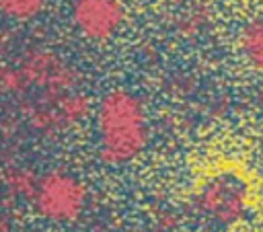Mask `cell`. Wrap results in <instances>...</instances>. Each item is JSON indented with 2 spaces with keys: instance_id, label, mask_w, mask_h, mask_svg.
Returning <instances> with one entry per match:
<instances>
[{
  "instance_id": "obj_3",
  "label": "cell",
  "mask_w": 263,
  "mask_h": 232,
  "mask_svg": "<svg viewBox=\"0 0 263 232\" xmlns=\"http://www.w3.org/2000/svg\"><path fill=\"white\" fill-rule=\"evenodd\" d=\"M74 84V72L51 51H29L16 68L2 70L6 92H21L27 86L43 88L47 94L68 92Z\"/></svg>"
},
{
  "instance_id": "obj_2",
  "label": "cell",
  "mask_w": 263,
  "mask_h": 232,
  "mask_svg": "<svg viewBox=\"0 0 263 232\" xmlns=\"http://www.w3.org/2000/svg\"><path fill=\"white\" fill-rule=\"evenodd\" d=\"M31 201L37 214L49 222H74L86 205V187L70 172L51 170L39 177Z\"/></svg>"
},
{
  "instance_id": "obj_6",
  "label": "cell",
  "mask_w": 263,
  "mask_h": 232,
  "mask_svg": "<svg viewBox=\"0 0 263 232\" xmlns=\"http://www.w3.org/2000/svg\"><path fill=\"white\" fill-rule=\"evenodd\" d=\"M86 111V99L72 92H55L45 94L43 103L33 111L31 121L41 129L66 127L78 121Z\"/></svg>"
},
{
  "instance_id": "obj_1",
  "label": "cell",
  "mask_w": 263,
  "mask_h": 232,
  "mask_svg": "<svg viewBox=\"0 0 263 232\" xmlns=\"http://www.w3.org/2000/svg\"><path fill=\"white\" fill-rule=\"evenodd\" d=\"M99 156L109 166L127 164L148 144V123L142 101L125 90L113 88L103 94L97 107Z\"/></svg>"
},
{
  "instance_id": "obj_9",
  "label": "cell",
  "mask_w": 263,
  "mask_h": 232,
  "mask_svg": "<svg viewBox=\"0 0 263 232\" xmlns=\"http://www.w3.org/2000/svg\"><path fill=\"white\" fill-rule=\"evenodd\" d=\"M47 0H0V8L4 16L12 21H29L35 18L43 8Z\"/></svg>"
},
{
  "instance_id": "obj_7",
  "label": "cell",
  "mask_w": 263,
  "mask_h": 232,
  "mask_svg": "<svg viewBox=\"0 0 263 232\" xmlns=\"http://www.w3.org/2000/svg\"><path fill=\"white\" fill-rule=\"evenodd\" d=\"M238 47L247 64L263 72V16L247 23L238 37Z\"/></svg>"
},
{
  "instance_id": "obj_8",
  "label": "cell",
  "mask_w": 263,
  "mask_h": 232,
  "mask_svg": "<svg viewBox=\"0 0 263 232\" xmlns=\"http://www.w3.org/2000/svg\"><path fill=\"white\" fill-rule=\"evenodd\" d=\"M39 177H35L27 166H12L4 175V187L8 193L18 197H33V191L37 187Z\"/></svg>"
},
{
  "instance_id": "obj_4",
  "label": "cell",
  "mask_w": 263,
  "mask_h": 232,
  "mask_svg": "<svg viewBox=\"0 0 263 232\" xmlns=\"http://www.w3.org/2000/svg\"><path fill=\"white\" fill-rule=\"evenodd\" d=\"M247 183L232 172H222L203 183L193 203L199 216L224 228L242 220L247 214Z\"/></svg>"
},
{
  "instance_id": "obj_5",
  "label": "cell",
  "mask_w": 263,
  "mask_h": 232,
  "mask_svg": "<svg viewBox=\"0 0 263 232\" xmlns=\"http://www.w3.org/2000/svg\"><path fill=\"white\" fill-rule=\"evenodd\" d=\"M70 18L74 29L88 41L111 39L125 21L121 0H72Z\"/></svg>"
}]
</instances>
